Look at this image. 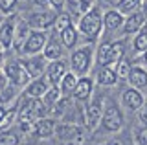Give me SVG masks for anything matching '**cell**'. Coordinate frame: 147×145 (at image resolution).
<instances>
[{"label":"cell","mask_w":147,"mask_h":145,"mask_svg":"<svg viewBox=\"0 0 147 145\" xmlns=\"http://www.w3.org/2000/svg\"><path fill=\"white\" fill-rule=\"evenodd\" d=\"M92 59H94V50L90 44L81 48H76L70 55V68L77 77H85L86 72L92 66Z\"/></svg>","instance_id":"3957f363"},{"label":"cell","mask_w":147,"mask_h":145,"mask_svg":"<svg viewBox=\"0 0 147 145\" xmlns=\"http://www.w3.org/2000/svg\"><path fill=\"white\" fill-rule=\"evenodd\" d=\"M144 6V0H118L116 9L121 13L123 17H129L132 13L140 11V7Z\"/></svg>","instance_id":"7402d4cb"},{"label":"cell","mask_w":147,"mask_h":145,"mask_svg":"<svg viewBox=\"0 0 147 145\" xmlns=\"http://www.w3.org/2000/svg\"><path fill=\"white\" fill-rule=\"evenodd\" d=\"M66 2H68V6H70V9L76 13V15H79V9H81L85 0H66Z\"/></svg>","instance_id":"836d02e7"},{"label":"cell","mask_w":147,"mask_h":145,"mask_svg":"<svg viewBox=\"0 0 147 145\" xmlns=\"http://www.w3.org/2000/svg\"><path fill=\"white\" fill-rule=\"evenodd\" d=\"M125 55V42L123 40H105L99 44L96 59L99 66H116Z\"/></svg>","instance_id":"7a4b0ae2"},{"label":"cell","mask_w":147,"mask_h":145,"mask_svg":"<svg viewBox=\"0 0 147 145\" xmlns=\"http://www.w3.org/2000/svg\"><path fill=\"white\" fill-rule=\"evenodd\" d=\"M55 129H57V125H55V121L52 117H40L39 121L35 123V136L37 138H52L55 134Z\"/></svg>","instance_id":"ac0fdd59"},{"label":"cell","mask_w":147,"mask_h":145,"mask_svg":"<svg viewBox=\"0 0 147 145\" xmlns=\"http://www.w3.org/2000/svg\"><path fill=\"white\" fill-rule=\"evenodd\" d=\"M142 13H144V17H145V22H147V2H144V6H142Z\"/></svg>","instance_id":"74e56055"},{"label":"cell","mask_w":147,"mask_h":145,"mask_svg":"<svg viewBox=\"0 0 147 145\" xmlns=\"http://www.w3.org/2000/svg\"><path fill=\"white\" fill-rule=\"evenodd\" d=\"M92 92H94V81L90 77H79L77 81V87L74 90V97L77 99V101H88Z\"/></svg>","instance_id":"9a60e30c"},{"label":"cell","mask_w":147,"mask_h":145,"mask_svg":"<svg viewBox=\"0 0 147 145\" xmlns=\"http://www.w3.org/2000/svg\"><path fill=\"white\" fill-rule=\"evenodd\" d=\"M55 19H57V13L55 11H37L31 13L30 19H28V24H30L31 30L35 31H46L48 28H52L55 24Z\"/></svg>","instance_id":"9c48e42d"},{"label":"cell","mask_w":147,"mask_h":145,"mask_svg":"<svg viewBox=\"0 0 147 145\" xmlns=\"http://www.w3.org/2000/svg\"><path fill=\"white\" fill-rule=\"evenodd\" d=\"M61 96H63V94H61V90H59V87H50V90L40 99H42L44 107L48 108V110H53V107L61 101Z\"/></svg>","instance_id":"d4e9b609"},{"label":"cell","mask_w":147,"mask_h":145,"mask_svg":"<svg viewBox=\"0 0 147 145\" xmlns=\"http://www.w3.org/2000/svg\"><path fill=\"white\" fill-rule=\"evenodd\" d=\"M15 22L13 20H6L4 24H0V46L4 50L11 48L15 42Z\"/></svg>","instance_id":"2e32d148"},{"label":"cell","mask_w":147,"mask_h":145,"mask_svg":"<svg viewBox=\"0 0 147 145\" xmlns=\"http://www.w3.org/2000/svg\"><path fill=\"white\" fill-rule=\"evenodd\" d=\"M132 50H134V53H145L147 52V28H144L140 33L134 35V39H132Z\"/></svg>","instance_id":"484cf974"},{"label":"cell","mask_w":147,"mask_h":145,"mask_svg":"<svg viewBox=\"0 0 147 145\" xmlns=\"http://www.w3.org/2000/svg\"><path fill=\"white\" fill-rule=\"evenodd\" d=\"M33 2L37 4V6H40V7H46V6H50V0H33Z\"/></svg>","instance_id":"8d00e7d4"},{"label":"cell","mask_w":147,"mask_h":145,"mask_svg":"<svg viewBox=\"0 0 147 145\" xmlns=\"http://www.w3.org/2000/svg\"><path fill=\"white\" fill-rule=\"evenodd\" d=\"M134 142L136 145H147V125H140L134 130Z\"/></svg>","instance_id":"f546056e"},{"label":"cell","mask_w":147,"mask_h":145,"mask_svg":"<svg viewBox=\"0 0 147 145\" xmlns=\"http://www.w3.org/2000/svg\"><path fill=\"white\" fill-rule=\"evenodd\" d=\"M30 33H31V28H30V24L28 22H18L17 24V28H15V42H13V46H15L18 52L22 50V46H24V42L28 40V37H30Z\"/></svg>","instance_id":"44dd1931"},{"label":"cell","mask_w":147,"mask_h":145,"mask_svg":"<svg viewBox=\"0 0 147 145\" xmlns=\"http://www.w3.org/2000/svg\"><path fill=\"white\" fill-rule=\"evenodd\" d=\"M125 125V117H123V112L116 103H107L103 112V119H101V127L107 132H119Z\"/></svg>","instance_id":"277c9868"},{"label":"cell","mask_w":147,"mask_h":145,"mask_svg":"<svg viewBox=\"0 0 147 145\" xmlns=\"http://www.w3.org/2000/svg\"><path fill=\"white\" fill-rule=\"evenodd\" d=\"M68 74V64L63 61H53L48 64V70H46V79H48V83L52 85V87H59L61 85L63 77Z\"/></svg>","instance_id":"8fae6325"},{"label":"cell","mask_w":147,"mask_h":145,"mask_svg":"<svg viewBox=\"0 0 147 145\" xmlns=\"http://www.w3.org/2000/svg\"><path fill=\"white\" fill-rule=\"evenodd\" d=\"M4 75L11 81L13 85H17V87H22V85H30V75H28V72L24 70V66L20 64V61H9L6 62V66H4Z\"/></svg>","instance_id":"52a82bcc"},{"label":"cell","mask_w":147,"mask_h":145,"mask_svg":"<svg viewBox=\"0 0 147 145\" xmlns=\"http://www.w3.org/2000/svg\"><path fill=\"white\" fill-rule=\"evenodd\" d=\"M105 145H127L125 143V138H121V136H118V138H110Z\"/></svg>","instance_id":"d590c367"},{"label":"cell","mask_w":147,"mask_h":145,"mask_svg":"<svg viewBox=\"0 0 147 145\" xmlns=\"http://www.w3.org/2000/svg\"><path fill=\"white\" fill-rule=\"evenodd\" d=\"M88 145H94V143H88Z\"/></svg>","instance_id":"b9f144b4"},{"label":"cell","mask_w":147,"mask_h":145,"mask_svg":"<svg viewBox=\"0 0 147 145\" xmlns=\"http://www.w3.org/2000/svg\"><path fill=\"white\" fill-rule=\"evenodd\" d=\"M64 4H66V0H50V6H52L55 11H63Z\"/></svg>","instance_id":"e575fe53"},{"label":"cell","mask_w":147,"mask_h":145,"mask_svg":"<svg viewBox=\"0 0 147 145\" xmlns=\"http://www.w3.org/2000/svg\"><path fill=\"white\" fill-rule=\"evenodd\" d=\"M144 28H147L145 17L142 11H136L132 15L125 17V24H123V35H136L140 33Z\"/></svg>","instance_id":"7c38bea8"},{"label":"cell","mask_w":147,"mask_h":145,"mask_svg":"<svg viewBox=\"0 0 147 145\" xmlns=\"http://www.w3.org/2000/svg\"><path fill=\"white\" fill-rule=\"evenodd\" d=\"M59 37H61V42H63V46L64 48H68V50H72V48H76V44H77V39H79V31H77L74 26H68L64 31H61L59 33Z\"/></svg>","instance_id":"cb8c5ba5"},{"label":"cell","mask_w":147,"mask_h":145,"mask_svg":"<svg viewBox=\"0 0 147 145\" xmlns=\"http://www.w3.org/2000/svg\"><path fill=\"white\" fill-rule=\"evenodd\" d=\"M144 62H145V68H147V52L144 53Z\"/></svg>","instance_id":"ab89813d"},{"label":"cell","mask_w":147,"mask_h":145,"mask_svg":"<svg viewBox=\"0 0 147 145\" xmlns=\"http://www.w3.org/2000/svg\"><path fill=\"white\" fill-rule=\"evenodd\" d=\"M96 81H98L99 87H114L118 83V74L114 70V66H101L98 70Z\"/></svg>","instance_id":"d6986e66"},{"label":"cell","mask_w":147,"mask_h":145,"mask_svg":"<svg viewBox=\"0 0 147 145\" xmlns=\"http://www.w3.org/2000/svg\"><path fill=\"white\" fill-rule=\"evenodd\" d=\"M20 64L24 66V70L28 72L30 79L42 77V74H46V70H48V61H46L44 55H31L28 59H22Z\"/></svg>","instance_id":"ba28073f"},{"label":"cell","mask_w":147,"mask_h":145,"mask_svg":"<svg viewBox=\"0 0 147 145\" xmlns=\"http://www.w3.org/2000/svg\"><path fill=\"white\" fill-rule=\"evenodd\" d=\"M68 26H72V17L68 15V13H57V19H55V24H53V28L57 33H61V31H64L68 28Z\"/></svg>","instance_id":"4316f807"},{"label":"cell","mask_w":147,"mask_h":145,"mask_svg":"<svg viewBox=\"0 0 147 145\" xmlns=\"http://www.w3.org/2000/svg\"><path fill=\"white\" fill-rule=\"evenodd\" d=\"M103 112H105V107H103V99L101 97H96L86 105L85 108V114H83V121H85V127L88 130H96L98 127L101 125V119H103Z\"/></svg>","instance_id":"5b68a950"},{"label":"cell","mask_w":147,"mask_h":145,"mask_svg":"<svg viewBox=\"0 0 147 145\" xmlns=\"http://www.w3.org/2000/svg\"><path fill=\"white\" fill-rule=\"evenodd\" d=\"M46 44H48L46 31H35V30H31L30 37H28V40L24 42V46H22V50H20V53H24V55H37V53L44 52Z\"/></svg>","instance_id":"8992f818"},{"label":"cell","mask_w":147,"mask_h":145,"mask_svg":"<svg viewBox=\"0 0 147 145\" xmlns=\"http://www.w3.org/2000/svg\"><path fill=\"white\" fill-rule=\"evenodd\" d=\"M50 87H52V85L48 83V79H46V77L31 79L30 85H28L26 90H24V96L26 97H31V99H40L50 90Z\"/></svg>","instance_id":"4fadbf2b"},{"label":"cell","mask_w":147,"mask_h":145,"mask_svg":"<svg viewBox=\"0 0 147 145\" xmlns=\"http://www.w3.org/2000/svg\"><path fill=\"white\" fill-rule=\"evenodd\" d=\"M15 6H17V0H0V11L2 13H9Z\"/></svg>","instance_id":"1f68e13d"},{"label":"cell","mask_w":147,"mask_h":145,"mask_svg":"<svg viewBox=\"0 0 147 145\" xmlns=\"http://www.w3.org/2000/svg\"><path fill=\"white\" fill-rule=\"evenodd\" d=\"M103 28H105L103 26V13L98 7H92L88 13H85L79 19V24H77V31L83 37L88 39V42H94L101 35Z\"/></svg>","instance_id":"6da1fadb"},{"label":"cell","mask_w":147,"mask_h":145,"mask_svg":"<svg viewBox=\"0 0 147 145\" xmlns=\"http://www.w3.org/2000/svg\"><path fill=\"white\" fill-rule=\"evenodd\" d=\"M138 119H140L142 125H147V99H145L144 105H142V108L138 110Z\"/></svg>","instance_id":"d6a6232c"},{"label":"cell","mask_w":147,"mask_h":145,"mask_svg":"<svg viewBox=\"0 0 147 145\" xmlns=\"http://www.w3.org/2000/svg\"><path fill=\"white\" fill-rule=\"evenodd\" d=\"M6 112H7V110H6V108H4L2 105H0V121H2V117H4V116H6Z\"/></svg>","instance_id":"f35d334b"},{"label":"cell","mask_w":147,"mask_h":145,"mask_svg":"<svg viewBox=\"0 0 147 145\" xmlns=\"http://www.w3.org/2000/svg\"><path fill=\"white\" fill-rule=\"evenodd\" d=\"M17 108H11V110L6 112V116L2 117V121H0V132H7V129L13 125V121L17 119Z\"/></svg>","instance_id":"f1b7e54d"},{"label":"cell","mask_w":147,"mask_h":145,"mask_svg":"<svg viewBox=\"0 0 147 145\" xmlns=\"http://www.w3.org/2000/svg\"><path fill=\"white\" fill-rule=\"evenodd\" d=\"M114 70H116V74H118V79H129V74H131V70H132V64L127 61V59H121V61L114 66Z\"/></svg>","instance_id":"83f0119b"},{"label":"cell","mask_w":147,"mask_h":145,"mask_svg":"<svg viewBox=\"0 0 147 145\" xmlns=\"http://www.w3.org/2000/svg\"><path fill=\"white\" fill-rule=\"evenodd\" d=\"M42 55L46 57V61H50V62L61 61V57H63V42H59V40H55V39H50L48 44H46V48H44V52H42Z\"/></svg>","instance_id":"ffe728a7"},{"label":"cell","mask_w":147,"mask_h":145,"mask_svg":"<svg viewBox=\"0 0 147 145\" xmlns=\"http://www.w3.org/2000/svg\"><path fill=\"white\" fill-rule=\"evenodd\" d=\"M0 61H2V53H0Z\"/></svg>","instance_id":"60d3db41"},{"label":"cell","mask_w":147,"mask_h":145,"mask_svg":"<svg viewBox=\"0 0 147 145\" xmlns=\"http://www.w3.org/2000/svg\"><path fill=\"white\" fill-rule=\"evenodd\" d=\"M123 24H125V17L118 9H110L103 15V26L107 31H116L119 28H123Z\"/></svg>","instance_id":"e0dca14e"},{"label":"cell","mask_w":147,"mask_h":145,"mask_svg":"<svg viewBox=\"0 0 147 145\" xmlns=\"http://www.w3.org/2000/svg\"><path fill=\"white\" fill-rule=\"evenodd\" d=\"M20 140H18L17 134L13 132H0V145H18Z\"/></svg>","instance_id":"4dcf8cb0"},{"label":"cell","mask_w":147,"mask_h":145,"mask_svg":"<svg viewBox=\"0 0 147 145\" xmlns=\"http://www.w3.org/2000/svg\"><path fill=\"white\" fill-rule=\"evenodd\" d=\"M144 103H145V96H144L142 90L132 88V87H129V88L123 90V94H121V105L125 107L127 110L138 112Z\"/></svg>","instance_id":"30bf717a"},{"label":"cell","mask_w":147,"mask_h":145,"mask_svg":"<svg viewBox=\"0 0 147 145\" xmlns=\"http://www.w3.org/2000/svg\"><path fill=\"white\" fill-rule=\"evenodd\" d=\"M127 81H129V85H131L132 88L145 90L147 88V68L132 64V70H131V74H129Z\"/></svg>","instance_id":"5bb4252c"},{"label":"cell","mask_w":147,"mask_h":145,"mask_svg":"<svg viewBox=\"0 0 147 145\" xmlns=\"http://www.w3.org/2000/svg\"><path fill=\"white\" fill-rule=\"evenodd\" d=\"M77 81H79V77H77L74 72H68V74L64 75L61 85H59V90H61L63 96H74V90L77 87Z\"/></svg>","instance_id":"603a6c76"}]
</instances>
